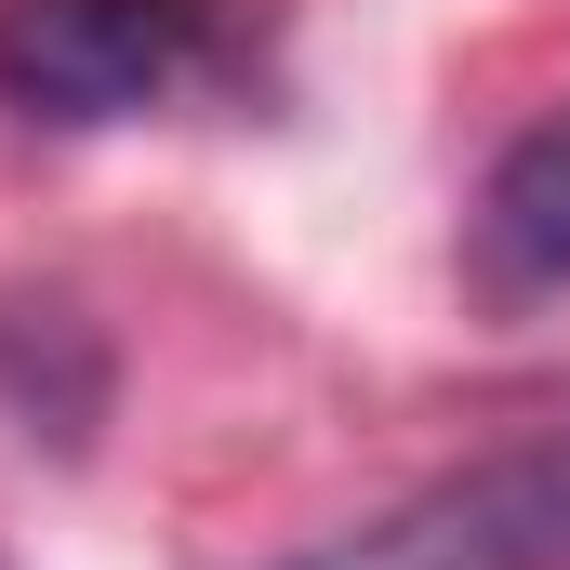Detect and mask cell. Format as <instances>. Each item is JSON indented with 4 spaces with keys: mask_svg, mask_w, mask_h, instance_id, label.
Wrapping results in <instances>:
<instances>
[{
    "mask_svg": "<svg viewBox=\"0 0 570 570\" xmlns=\"http://www.w3.org/2000/svg\"><path fill=\"white\" fill-rule=\"evenodd\" d=\"M226 67L213 0H0V107L40 134H107Z\"/></svg>",
    "mask_w": 570,
    "mask_h": 570,
    "instance_id": "cell-1",
    "label": "cell"
},
{
    "mask_svg": "<svg viewBox=\"0 0 570 570\" xmlns=\"http://www.w3.org/2000/svg\"><path fill=\"white\" fill-rule=\"evenodd\" d=\"M292 570H570V425L451 464L412 504H385L372 531H345Z\"/></svg>",
    "mask_w": 570,
    "mask_h": 570,
    "instance_id": "cell-2",
    "label": "cell"
},
{
    "mask_svg": "<svg viewBox=\"0 0 570 570\" xmlns=\"http://www.w3.org/2000/svg\"><path fill=\"white\" fill-rule=\"evenodd\" d=\"M478 279L491 292H570V107H544L491 159V186H478Z\"/></svg>",
    "mask_w": 570,
    "mask_h": 570,
    "instance_id": "cell-3",
    "label": "cell"
}]
</instances>
